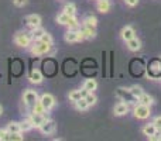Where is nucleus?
Wrapping results in <instances>:
<instances>
[{
    "instance_id": "obj_25",
    "label": "nucleus",
    "mask_w": 161,
    "mask_h": 141,
    "mask_svg": "<svg viewBox=\"0 0 161 141\" xmlns=\"http://www.w3.org/2000/svg\"><path fill=\"white\" fill-rule=\"evenodd\" d=\"M20 128H21V133H27V131L33 130V124H31V122L28 119L23 120V122H20Z\"/></svg>"
},
{
    "instance_id": "obj_3",
    "label": "nucleus",
    "mask_w": 161,
    "mask_h": 141,
    "mask_svg": "<svg viewBox=\"0 0 161 141\" xmlns=\"http://www.w3.org/2000/svg\"><path fill=\"white\" fill-rule=\"evenodd\" d=\"M133 114L136 119L139 120H146L150 117L151 114V110H150V106H146V105H142V103H137L133 109Z\"/></svg>"
},
{
    "instance_id": "obj_8",
    "label": "nucleus",
    "mask_w": 161,
    "mask_h": 141,
    "mask_svg": "<svg viewBox=\"0 0 161 141\" xmlns=\"http://www.w3.org/2000/svg\"><path fill=\"white\" fill-rule=\"evenodd\" d=\"M40 102H41V105L44 106V109L47 111H50L51 109L55 106V97L53 96L51 93H44V95H41V97H40Z\"/></svg>"
},
{
    "instance_id": "obj_10",
    "label": "nucleus",
    "mask_w": 161,
    "mask_h": 141,
    "mask_svg": "<svg viewBox=\"0 0 161 141\" xmlns=\"http://www.w3.org/2000/svg\"><path fill=\"white\" fill-rule=\"evenodd\" d=\"M25 23H27V25L31 28L40 27V25H41V17H40L38 14H30V16L25 19Z\"/></svg>"
},
{
    "instance_id": "obj_31",
    "label": "nucleus",
    "mask_w": 161,
    "mask_h": 141,
    "mask_svg": "<svg viewBox=\"0 0 161 141\" xmlns=\"http://www.w3.org/2000/svg\"><path fill=\"white\" fill-rule=\"evenodd\" d=\"M24 137L21 136V133H8L7 141H23Z\"/></svg>"
},
{
    "instance_id": "obj_7",
    "label": "nucleus",
    "mask_w": 161,
    "mask_h": 141,
    "mask_svg": "<svg viewBox=\"0 0 161 141\" xmlns=\"http://www.w3.org/2000/svg\"><path fill=\"white\" fill-rule=\"evenodd\" d=\"M37 100H38V93H37L36 90L27 89V90L23 93V102H24L25 106H33Z\"/></svg>"
},
{
    "instance_id": "obj_11",
    "label": "nucleus",
    "mask_w": 161,
    "mask_h": 141,
    "mask_svg": "<svg viewBox=\"0 0 161 141\" xmlns=\"http://www.w3.org/2000/svg\"><path fill=\"white\" fill-rule=\"evenodd\" d=\"M28 79H30L31 83L38 85V83H41L42 80H44V76H42V73L40 69H33L30 72V75H28Z\"/></svg>"
},
{
    "instance_id": "obj_26",
    "label": "nucleus",
    "mask_w": 161,
    "mask_h": 141,
    "mask_svg": "<svg viewBox=\"0 0 161 141\" xmlns=\"http://www.w3.org/2000/svg\"><path fill=\"white\" fill-rule=\"evenodd\" d=\"M82 25H91V27H96L97 25V19L95 16H88L83 19Z\"/></svg>"
},
{
    "instance_id": "obj_9",
    "label": "nucleus",
    "mask_w": 161,
    "mask_h": 141,
    "mask_svg": "<svg viewBox=\"0 0 161 141\" xmlns=\"http://www.w3.org/2000/svg\"><path fill=\"white\" fill-rule=\"evenodd\" d=\"M47 119H48V116H45V114H38V113H31V116L28 117V120L31 122V124H33L34 128H40L41 124Z\"/></svg>"
},
{
    "instance_id": "obj_35",
    "label": "nucleus",
    "mask_w": 161,
    "mask_h": 141,
    "mask_svg": "<svg viewBox=\"0 0 161 141\" xmlns=\"http://www.w3.org/2000/svg\"><path fill=\"white\" fill-rule=\"evenodd\" d=\"M151 141H161V130H157L151 137H148Z\"/></svg>"
},
{
    "instance_id": "obj_37",
    "label": "nucleus",
    "mask_w": 161,
    "mask_h": 141,
    "mask_svg": "<svg viewBox=\"0 0 161 141\" xmlns=\"http://www.w3.org/2000/svg\"><path fill=\"white\" fill-rule=\"evenodd\" d=\"M154 124H156V127H157V130H161V116H157L156 119H154Z\"/></svg>"
},
{
    "instance_id": "obj_19",
    "label": "nucleus",
    "mask_w": 161,
    "mask_h": 141,
    "mask_svg": "<svg viewBox=\"0 0 161 141\" xmlns=\"http://www.w3.org/2000/svg\"><path fill=\"white\" fill-rule=\"evenodd\" d=\"M97 88V82L95 79H86L85 83H83V89L88 92H95Z\"/></svg>"
},
{
    "instance_id": "obj_33",
    "label": "nucleus",
    "mask_w": 161,
    "mask_h": 141,
    "mask_svg": "<svg viewBox=\"0 0 161 141\" xmlns=\"http://www.w3.org/2000/svg\"><path fill=\"white\" fill-rule=\"evenodd\" d=\"M8 131L7 128H0V141H7Z\"/></svg>"
},
{
    "instance_id": "obj_38",
    "label": "nucleus",
    "mask_w": 161,
    "mask_h": 141,
    "mask_svg": "<svg viewBox=\"0 0 161 141\" xmlns=\"http://www.w3.org/2000/svg\"><path fill=\"white\" fill-rule=\"evenodd\" d=\"M125 2H126V4L130 6V7H134V6L139 4V0H125Z\"/></svg>"
},
{
    "instance_id": "obj_29",
    "label": "nucleus",
    "mask_w": 161,
    "mask_h": 141,
    "mask_svg": "<svg viewBox=\"0 0 161 141\" xmlns=\"http://www.w3.org/2000/svg\"><path fill=\"white\" fill-rule=\"evenodd\" d=\"M130 92H131V93H133V96L136 97L137 100H139V97L142 96L143 93H144V92H143V88H142V86H137V85L131 86V88H130Z\"/></svg>"
},
{
    "instance_id": "obj_23",
    "label": "nucleus",
    "mask_w": 161,
    "mask_h": 141,
    "mask_svg": "<svg viewBox=\"0 0 161 141\" xmlns=\"http://www.w3.org/2000/svg\"><path fill=\"white\" fill-rule=\"evenodd\" d=\"M6 128H7L8 133H21V128H20L19 122H10Z\"/></svg>"
},
{
    "instance_id": "obj_5",
    "label": "nucleus",
    "mask_w": 161,
    "mask_h": 141,
    "mask_svg": "<svg viewBox=\"0 0 161 141\" xmlns=\"http://www.w3.org/2000/svg\"><path fill=\"white\" fill-rule=\"evenodd\" d=\"M64 38H65V41H67V42H79V41H83V40H85V37H83L80 28H79V30H71V28H69V30L65 33Z\"/></svg>"
},
{
    "instance_id": "obj_13",
    "label": "nucleus",
    "mask_w": 161,
    "mask_h": 141,
    "mask_svg": "<svg viewBox=\"0 0 161 141\" xmlns=\"http://www.w3.org/2000/svg\"><path fill=\"white\" fill-rule=\"evenodd\" d=\"M129 111V105L127 103H125V102H120V103H117L116 106H114V109H113V113H114V116H125L126 113Z\"/></svg>"
},
{
    "instance_id": "obj_34",
    "label": "nucleus",
    "mask_w": 161,
    "mask_h": 141,
    "mask_svg": "<svg viewBox=\"0 0 161 141\" xmlns=\"http://www.w3.org/2000/svg\"><path fill=\"white\" fill-rule=\"evenodd\" d=\"M41 41H44V42H48V44H53V42H54V40H53V37H51V34L45 33L44 35L41 37Z\"/></svg>"
},
{
    "instance_id": "obj_21",
    "label": "nucleus",
    "mask_w": 161,
    "mask_h": 141,
    "mask_svg": "<svg viewBox=\"0 0 161 141\" xmlns=\"http://www.w3.org/2000/svg\"><path fill=\"white\" fill-rule=\"evenodd\" d=\"M139 103H142V105H146V106H151L154 103V99L150 96V95L143 93L142 96L139 97Z\"/></svg>"
},
{
    "instance_id": "obj_36",
    "label": "nucleus",
    "mask_w": 161,
    "mask_h": 141,
    "mask_svg": "<svg viewBox=\"0 0 161 141\" xmlns=\"http://www.w3.org/2000/svg\"><path fill=\"white\" fill-rule=\"evenodd\" d=\"M13 4L17 7H23V6L27 4V0H13Z\"/></svg>"
},
{
    "instance_id": "obj_24",
    "label": "nucleus",
    "mask_w": 161,
    "mask_h": 141,
    "mask_svg": "<svg viewBox=\"0 0 161 141\" xmlns=\"http://www.w3.org/2000/svg\"><path fill=\"white\" fill-rule=\"evenodd\" d=\"M75 107L78 109V110H80V111H85V110H88L89 105H88V102H86L85 97H80L79 100H76L75 102Z\"/></svg>"
},
{
    "instance_id": "obj_28",
    "label": "nucleus",
    "mask_w": 161,
    "mask_h": 141,
    "mask_svg": "<svg viewBox=\"0 0 161 141\" xmlns=\"http://www.w3.org/2000/svg\"><path fill=\"white\" fill-rule=\"evenodd\" d=\"M67 25L71 28V30H79V28H80V24L78 23V19H76L75 16L69 17V21H68Z\"/></svg>"
},
{
    "instance_id": "obj_4",
    "label": "nucleus",
    "mask_w": 161,
    "mask_h": 141,
    "mask_svg": "<svg viewBox=\"0 0 161 141\" xmlns=\"http://www.w3.org/2000/svg\"><path fill=\"white\" fill-rule=\"evenodd\" d=\"M116 96L119 97V99H122L123 102H127V103H136L137 102V99L133 96L130 89H126V88H117Z\"/></svg>"
},
{
    "instance_id": "obj_32",
    "label": "nucleus",
    "mask_w": 161,
    "mask_h": 141,
    "mask_svg": "<svg viewBox=\"0 0 161 141\" xmlns=\"http://www.w3.org/2000/svg\"><path fill=\"white\" fill-rule=\"evenodd\" d=\"M85 99H86V102H88L89 106H93L95 103L97 102V97L93 95V92H89V93L85 96Z\"/></svg>"
},
{
    "instance_id": "obj_2",
    "label": "nucleus",
    "mask_w": 161,
    "mask_h": 141,
    "mask_svg": "<svg viewBox=\"0 0 161 141\" xmlns=\"http://www.w3.org/2000/svg\"><path fill=\"white\" fill-rule=\"evenodd\" d=\"M51 47H53V44H48V42H44V41H41V40H38V41H36V44L31 47L30 51L33 55H44V54L50 52Z\"/></svg>"
},
{
    "instance_id": "obj_18",
    "label": "nucleus",
    "mask_w": 161,
    "mask_h": 141,
    "mask_svg": "<svg viewBox=\"0 0 161 141\" xmlns=\"http://www.w3.org/2000/svg\"><path fill=\"white\" fill-rule=\"evenodd\" d=\"M156 131H157V127H156L154 123H148V124H146L144 127H143V134L147 136V137H151Z\"/></svg>"
},
{
    "instance_id": "obj_15",
    "label": "nucleus",
    "mask_w": 161,
    "mask_h": 141,
    "mask_svg": "<svg viewBox=\"0 0 161 141\" xmlns=\"http://www.w3.org/2000/svg\"><path fill=\"white\" fill-rule=\"evenodd\" d=\"M126 44H127L129 50L133 51V52H136V51H139L140 48H142V42H140V40L137 38V37H133V38H130L129 41H126Z\"/></svg>"
},
{
    "instance_id": "obj_27",
    "label": "nucleus",
    "mask_w": 161,
    "mask_h": 141,
    "mask_svg": "<svg viewBox=\"0 0 161 141\" xmlns=\"http://www.w3.org/2000/svg\"><path fill=\"white\" fill-rule=\"evenodd\" d=\"M69 17L71 16H68V14H65L64 11H62V13H59L58 16H57V23L61 25H67L68 21H69Z\"/></svg>"
},
{
    "instance_id": "obj_12",
    "label": "nucleus",
    "mask_w": 161,
    "mask_h": 141,
    "mask_svg": "<svg viewBox=\"0 0 161 141\" xmlns=\"http://www.w3.org/2000/svg\"><path fill=\"white\" fill-rule=\"evenodd\" d=\"M95 28H96V27H91V25H82L80 31H82L85 40H93L95 37H96V30H95Z\"/></svg>"
},
{
    "instance_id": "obj_14",
    "label": "nucleus",
    "mask_w": 161,
    "mask_h": 141,
    "mask_svg": "<svg viewBox=\"0 0 161 141\" xmlns=\"http://www.w3.org/2000/svg\"><path fill=\"white\" fill-rule=\"evenodd\" d=\"M120 35H122V38L125 40V41H129L130 38L136 37V33H134V28L133 27H130V25H126V27L122 28V31H120Z\"/></svg>"
},
{
    "instance_id": "obj_1",
    "label": "nucleus",
    "mask_w": 161,
    "mask_h": 141,
    "mask_svg": "<svg viewBox=\"0 0 161 141\" xmlns=\"http://www.w3.org/2000/svg\"><path fill=\"white\" fill-rule=\"evenodd\" d=\"M33 41V37H31V33H23V31H19V33L14 35V42H16L19 47L21 48H28Z\"/></svg>"
},
{
    "instance_id": "obj_6",
    "label": "nucleus",
    "mask_w": 161,
    "mask_h": 141,
    "mask_svg": "<svg viewBox=\"0 0 161 141\" xmlns=\"http://www.w3.org/2000/svg\"><path fill=\"white\" fill-rule=\"evenodd\" d=\"M40 131H41L44 136H51V134H54L55 133V130H57V124H55V122L54 120H50V119H47L44 123L41 124V127L38 128Z\"/></svg>"
},
{
    "instance_id": "obj_39",
    "label": "nucleus",
    "mask_w": 161,
    "mask_h": 141,
    "mask_svg": "<svg viewBox=\"0 0 161 141\" xmlns=\"http://www.w3.org/2000/svg\"><path fill=\"white\" fill-rule=\"evenodd\" d=\"M3 113V107H2V106H0V114H2Z\"/></svg>"
},
{
    "instance_id": "obj_17",
    "label": "nucleus",
    "mask_w": 161,
    "mask_h": 141,
    "mask_svg": "<svg viewBox=\"0 0 161 141\" xmlns=\"http://www.w3.org/2000/svg\"><path fill=\"white\" fill-rule=\"evenodd\" d=\"M45 33H47V31H45L44 28H42L41 25H40V27L33 28V31H31V37H33L34 41H38V40H41V37L44 35Z\"/></svg>"
},
{
    "instance_id": "obj_22",
    "label": "nucleus",
    "mask_w": 161,
    "mask_h": 141,
    "mask_svg": "<svg viewBox=\"0 0 161 141\" xmlns=\"http://www.w3.org/2000/svg\"><path fill=\"white\" fill-rule=\"evenodd\" d=\"M33 113L45 114V116H48V114H47V110H45V109H44V106L41 105V102H40V100H37V102L33 105Z\"/></svg>"
},
{
    "instance_id": "obj_20",
    "label": "nucleus",
    "mask_w": 161,
    "mask_h": 141,
    "mask_svg": "<svg viewBox=\"0 0 161 141\" xmlns=\"http://www.w3.org/2000/svg\"><path fill=\"white\" fill-rule=\"evenodd\" d=\"M62 11H64L65 14H68V16H75L76 14V6L74 4V3H67V4L64 6V8H62Z\"/></svg>"
},
{
    "instance_id": "obj_30",
    "label": "nucleus",
    "mask_w": 161,
    "mask_h": 141,
    "mask_svg": "<svg viewBox=\"0 0 161 141\" xmlns=\"http://www.w3.org/2000/svg\"><path fill=\"white\" fill-rule=\"evenodd\" d=\"M68 97H69L71 102L75 103L76 100H79L80 97H82V95H80V90H71L69 95H68Z\"/></svg>"
},
{
    "instance_id": "obj_16",
    "label": "nucleus",
    "mask_w": 161,
    "mask_h": 141,
    "mask_svg": "<svg viewBox=\"0 0 161 141\" xmlns=\"http://www.w3.org/2000/svg\"><path fill=\"white\" fill-rule=\"evenodd\" d=\"M96 8L100 13H108V11L110 10V2H109V0H97Z\"/></svg>"
}]
</instances>
